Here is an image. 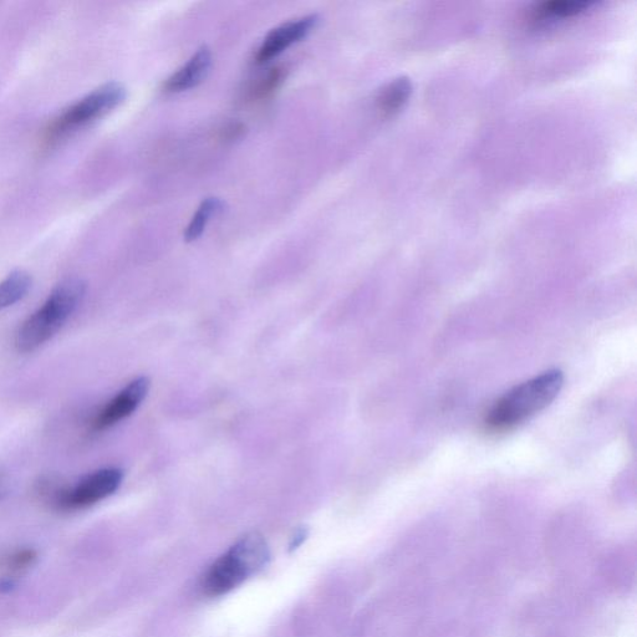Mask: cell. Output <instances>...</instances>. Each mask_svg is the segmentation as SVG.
Masks as SVG:
<instances>
[{
	"label": "cell",
	"instance_id": "9a60e30c",
	"mask_svg": "<svg viewBox=\"0 0 637 637\" xmlns=\"http://www.w3.org/2000/svg\"><path fill=\"white\" fill-rule=\"evenodd\" d=\"M244 132H246V126L241 124V122H229L219 131V136L224 141H234L242 137Z\"/></svg>",
	"mask_w": 637,
	"mask_h": 637
},
{
	"label": "cell",
	"instance_id": "4fadbf2b",
	"mask_svg": "<svg viewBox=\"0 0 637 637\" xmlns=\"http://www.w3.org/2000/svg\"><path fill=\"white\" fill-rule=\"evenodd\" d=\"M224 208V203L216 197L206 198L198 207L195 216L192 217L190 224H188L185 232L186 242H195L205 232L207 224L210 223L211 218L216 214L221 213Z\"/></svg>",
	"mask_w": 637,
	"mask_h": 637
},
{
	"label": "cell",
	"instance_id": "5bb4252c",
	"mask_svg": "<svg viewBox=\"0 0 637 637\" xmlns=\"http://www.w3.org/2000/svg\"><path fill=\"white\" fill-rule=\"evenodd\" d=\"M35 560H37V552H35V550L20 549L12 555H9L7 567L12 570V572H20V570L32 567Z\"/></svg>",
	"mask_w": 637,
	"mask_h": 637
},
{
	"label": "cell",
	"instance_id": "7c38bea8",
	"mask_svg": "<svg viewBox=\"0 0 637 637\" xmlns=\"http://www.w3.org/2000/svg\"><path fill=\"white\" fill-rule=\"evenodd\" d=\"M288 73L289 70L287 65H277L268 70L267 73L264 74L261 79H258L256 83L253 84L252 88L249 89V101H252V103H259V101L272 98V96L280 89V86L284 84Z\"/></svg>",
	"mask_w": 637,
	"mask_h": 637
},
{
	"label": "cell",
	"instance_id": "5b68a950",
	"mask_svg": "<svg viewBox=\"0 0 637 637\" xmlns=\"http://www.w3.org/2000/svg\"><path fill=\"white\" fill-rule=\"evenodd\" d=\"M124 476L120 468H103L84 476L74 486L50 488V496L55 506L63 511H80L112 496L120 488Z\"/></svg>",
	"mask_w": 637,
	"mask_h": 637
},
{
	"label": "cell",
	"instance_id": "7a4b0ae2",
	"mask_svg": "<svg viewBox=\"0 0 637 637\" xmlns=\"http://www.w3.org/2000/svg\"><path fill=\"white\" fill-rule=\"evenodd\" d=\"M564 384L560 370H550L523 382L502 396L486 417L488 430L502 432L523 424L557 399Z\"/></svg>",
	"mask_w": 637,
	"mask_h": 637
},
{
	"label": "cell",
	"instance_id": "3957f363",
	"mask_svg": "<svg viewBox=\"0 0 637 637\" xmlns=\"http://www.w3.org/2000/svg\"><path fill=\"white\" fill-rule=\"evenodd\" d=\"M269 558V547L262 535H244L207 570L202 588L210 596L227 594L261 572Z\"/></svg>",
	"mask_w": 637,
	"mask_h": 637
},
{
	"label": "cell",
	"instance_id": "30bf717a",
	"mask_svg": "<svg viewBox=\"0 0 637 637\" xmlns=\"http://www.w3.org/2000/svg\"><path fill=\"white\" fill-rule=\"evenodd\" d=\"M594 4L593 2H558V0L539 4L532 10V20L548 22V20L572 18L586 12Z\"/></svg>",
	"mask_w": 637,
	"mask_h": 637
},
{
	"label": "cell",
	"instance_id": "277c9868",
	"mask_svg": "<svg viewBox=\"0 0 637 637\" xmlns=\"http://www.w3.org/2000/svg\"><path fill=\"white\" fill-rule=\"evenodd\" d=\"M126 95L125 86L119 83L105 84L91 91L50 122L44 131V144H58L64 137L100 120L124 103Z\"/></svg>",
	"mask_w": 637,
	"mask_h": 637
},
{
	"label": "cell",
	"instance_id": "8fae6325",
	"mask_svg": "<svg viewBox=\"0 0 637 637\" xmlns=\"http://www.w3.org/2000/svg\"><path fill=\"white\" fill-rule=\"evenodd\" d=\"M32 277L23 270H15L0 282V312L27 297L32 288Z\"/></svg>",
	"mask_w": 637,
	"mask_h": 637
},
{
	"label": "cell",
	"instance_id": "6da1fadb",
	"mask_svg": "<svg viewBox=\"0 0 637 637\" xmlns=\"http://www.w3.org/2000/svg\"><path fill=\"white\" fill-rule=\"evenodd\" d=\"M85 293L86 284L79 278H68L56 285L42 307L24 321L15 335L19 353H33L52 340L80 307Z\"/></svg>",
	"mask_w": 637,
	"mask_h": 637
},
{
	"label": "cell",
	"instance_id": "8992f818",
	"mask_svg": "<svg viewBox=\"0 0 637 637\" xmlns=\"http://www.w3.org/2000/svg\"><path fill=\"white\" fill-rule=\"evenodd\" d=\"M151 387L149 377L141 376L132 380L129 385L122 389L114 399L107 402L103 410L95 416L91 428L95 432L109 430L130 417L139 409L142 401L146 399Z\"/></svg>",
	"mask_w": 637,
	"mask_h": 637
},
{
	"label": "cell",
	"instance_id": "ba28073f",
	"mask_svg": "<svg viewBox=\"0 0 637 637\" xmlns=\"http://www.w3.org/2000/svg\"><path fill=\"white\" fill-rule=\"evenodd\" d=\"M212 66V52L207 45H203L191 56L182 68L173 73L163 85L167 94H180L196 88L207 78Z\"/></svg>",
	"mask_w": 637,
	"mask_h": 637
},
{
	"label": "cell",
	"instance_id": "9c48e42d",
	"mask_svg": "<svg viewBox=\"0 0 637 637\" xmlns=\"http://www.w3.org/2000/svg\"><path fill=\"white\" fill-rule=\"evenodd\" d=\"M412 93L411 81L399 78L384 86L377 95V109L382 115L391 116L402 109Z\"/></svg>",
	"mask_w": 637,
	"mask_h": 637
},
{
	"label": "cell",
	"instance_id": "52a82bcc",
	"mask_svg": "<svg viewBox=\"0 0 637 637\" xmlns=\"http://www.w3.org/2000/svg\"><path fill=\"white\" fill-rule=\"evenodd\" d=\"M318 23V15L310 14L307 17L290 20V22L270 30L261 47L257 50L256 63L259 65L267 64L292 45L302 42L317 28Z\"/></svg>",
	"mask_w": 637,
	"mask_h": 637
}]
</instances>
